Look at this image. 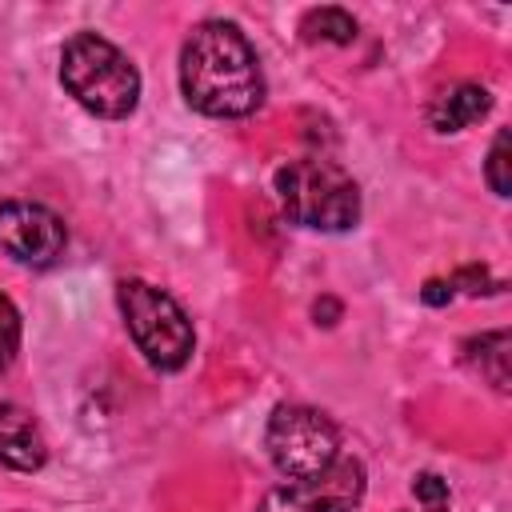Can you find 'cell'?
Returning a JSON list of instances; mask_svg holds the SVG:
<instances>
[{"label": "cell", "instance_id": "obj_17", "mask_svg": "<svg viewBox=\"0 0 512 512\" xmlns=\"http://www.w3.org/2000/svg\"><path fill=\"white\" fill-rule=\"evenodd\" d=\"M312 312H316V316L324 312V316H328L324 324H336V316H340V304H336V300H316V308H312Z\"/></svg>", "mask_w": 512, "mask_h": 512}, {"label": "cell", "instance_id": "obj_13", "mask_svg": "<svg viewBox=\"0 0 512 512\" xmlns=\"http://www.w3.org/2000/svg\"><path fill=\"white\" fill-rule=\"evenodd\" d=\"M16 352H20V312H16V304L0 292V372L16 360Z\"/></svg>", "mask_w": 512, "mask_h": 512}, {"label": "cell", "instance_id": "obj_2", "mask_svg": "<svg viewBox=\"0 0 512 512\" xmlns=\"http://www.w3.org/2000/svg\"><path fill=\"white\" fill-rule=\"evenodd\" d=\"M60 80L68 96L104 120H124L140 104V72L136 64L104 36L76 32L60 52Z\"/></svg>", "mask_w": 512, "mask_h": 512}, {"label": "cell", "instance_id": "obj_15", "mask_svg": "<svg viewBox=\"0 0 512 512\" xmlns=\"http://www.w3.org/2000/svg\"><path fill=\"white\" fill-rule=\"evenodd\" d=\"M412 496L424 500V508L448 504V480H440L436 472H416V476H412Z\"/></svg>", "mask_w": 512, "mask_h": 512}, {"label": "cell", "instance_id": "obj_1", "mask_svg": "<svg viewBox=\"0 0 512 512\" xmlns=\"http://www.w3.org/2000/svg\"><path fill=\"white\" fill-rule=\"evenodd\" d=\"M184 100L216 120L252 116L264 104V72L256 48L232 20H204L180 48Z\"/></svg>", "mask_w": 512, "mask_h": 512}, {"label": "cell", "instance_id": "obj_9", "mask_svg": "<svg viewBox=\"0 0 512 512\" xmlns=\"http://www.w3.org/2000/svg\"><path fill=\"white\" fill-rule=\"evenodd\" d=\"M492 108V92L476 80H460L452 88H444L440 96H432L428 104V124L436 132H464L476 120H484Z\"/></svg>", "mask_w": 512, "mask_h": 512}, {"label": "cell", "instance_id": "obj_18", "mask_svg": "<svg viewBox=\"0 0 512 512\" xmlns=\"http://www.w3.org/2000/svg\"><path fill=\"white\" fill-rule=\"evenodd\" d=\"M424 512H448V504H436V508H424Z\"/></svg>", "mask_w": 512, "mask_h": 512}, {"label": "cell", "instance_id": "obj_6", "mask_svg": "<svg viewBox=\"0 0 512 512\" xmlns=\"http://www.w3.org/2000/svg\"><path fill=\"white\" fill-rule=\"evenodd\" d=\"M364 500V464L336 456L332 468L308 480H288L264 492L256 512H352Z\"/></svg>", "mask_w": 512, "mask_h": 512}, {"label": "cell", "instance_id": "obj_8", "mask_svg": "<svg viewBox=\"0 0 512 512\" xmlns=\"http://www.w3.org/2000/svg\"><path fill=\"white\" fill-rule=\"evenodd\" d=\"M44 460H48V444L32 412H24L12 400H0V464L16 472H36Z\"/></svg>", "mask_w": 512, "mask_h": 512}, {"label": "cell", "instance_id": "obj_3", "mask_svg": "<svg viewBox=\"0 0 512 512\" xmlns=\"http://www.w3.org/2000/svg\"><path fill=\"white\" fill-rule=\"evenodd\" d=\"M272 184H276V196L284 204V216L300 228L348 232L360 220L356 180L324 156H300V160L280 164Z\"/></svg>", "mask_w": 512, "mask_h": 512}, {"label": "cell", "instance_id": "obj_10", "mask_svg": "<svg viewBox=\"0 0 512 512\" xmlns=\"http://www.w3.org/2000/svg\"><path fill=\"white\" fill-rule=\"evenodd\" d=\"M464 364L476 368L496 392H508V332H480L464 340Z\"/></svg>", "mask_w": 512, "mask_h": 512}, {"label": "cell", "instance_id": "obj_5", "mask_svg": "<svg viewBox=\"0 0 512 512\" xmlns=\"http://www.w3.org/2000/svg\"><path fill=\"white\" fill-rule=\"evenodd\" d=\"M264 448L280 476L308 480L336 464L340 456V432L336 424L308 404H276L264 428Z\"/></svg>", "mask_w": 512, "mask_h": 512}, {"label": "cell", "instance_id": "obj_7", "mask_svg": "<svg viewBox=\"0 0 512 512\" xmlns=\"http://www.w3.org/2000/svg\"><path fill=\"white\" fill-rule=\"evenodd\" d=\"M64 220L32 200H0V252L28 268H48L64 252Z\"/></svg>", "mask_w": 512, "mask_h": 512}, {"label": "cell", "instance_id": "obj_11", "mask_svg": "<svg viewBox=\"0 0 512 512\" xmlns=\"http://www.w3.org/2000/svg\"><path fill=\"white\" fill-rule=\"evenodd\" d=\"M304 40H328V44H352L356 40V20L344 8H312L300 20Z\"/></svg>", "mask_w": 512, "mask_h": 512}, {"label": "cell", "instance_id": "obj_4", "mask_svg": "<svg viewBox=\"0 0 512 512\" xmlns=\"http://www.w3.org/2000/svg\"><path fill=\"white\" fill-rule=\"evenodd\" d=\"M116 304L120 316L128 324V336L136 340V348L144 352V360L160 372H176L188 364L192 356V320L184 316V308L156 284L148 280H120L116 284Z\"/></svg>", "mask_w": 512, "mask_h": 512}, {"label": "cell", "instance_id": "obj_12", "mask_svg": "<svg viewBox=\"0 0 512 512\" xmlns=\"http://www.w3.org/2000/svg\"><path fill=\"white\" fill-rule=\"evenodd\" d=\"M508 164H512V156H508V132L500 128L496 140H492V148H488V164H484V180H488V188H492L496 196H508V192H512Z\"/></svg>", "mask_w": 512, "mask_h": 512}, {"label": "cell", "instance_id": "obj_16", "mask_svg": "<svg viewBox=\"0 0 512 512\" xmlns=\"http://www.w3.org/2000/svg\"><path fill=\"white\" fill-rule=\"evenodd\" d=\"M452 296H456V292H452L448 280H424V288H420V300H424L428 308H444Z\"/></svg>", "mask_w": 512, "mask_h": 512}, {"label": "cell", "instance_id": "obj_14", "mask_svg": "<svg viewBox=\"0 0 512 512\" xmlns=\"http://www.w3.org/2000/svg\"><path fill=\"white\" fill-rule=\"evenodd\" d=\"M448 284H452V292L456 288H464L468 296H492V292H500L504 288V280H492L488 276V268H480V264H464V268H456L452 276H448Z\"/></svg>", "mask_w": 512, "mask_h": 512}]
</instances>
